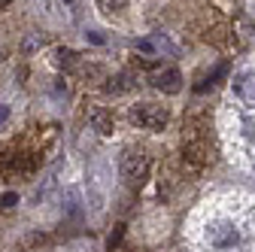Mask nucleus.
I'll list each match as a JSON object with an SVG mask.
<instances>
[{
	"mask_svg": "<svg viewBox=\"0 0 255 252\" xmlns=\"http://www.w3.org/2000/svg\"><path fill=\"white\" fill-rule=\"evenodd\" d=\"M58 58H61L58 64H61V67H67V70H76V64H79L76 52H70V49H61V52H58Z\"/></svg>",
	"mask_w": 255,
	"mask_h": 252,
	"instance_id": "obj_10",
	"label": "nucleus"
},
{
	"mask_svg": "<svg viewBox=\"0 0 255 252\" xmlns=\"http://www.w3.org/2000/svg\"><path fill=\"white\" fill-rule=\"evenodd\" d=\"M15 201H18V198H15V195H12V192H6V195H3V198H0V204H3V207H6V210H9V207H15Z\"/></svg>",
	"mask_w": 255,
	"mask_h": 252,
	"instance_id": "obj_13",
	"label": "nucleus"
},
{
	"mask_svg": "<svg viewBox=\"0 0 255 252\" xmlns=\"http://www.w3.org/2000/svg\"><path fill=\"white\" fill-rule=\"evenodd\" d=\"M122 173H125L128 182L140 185V182L146 179V173H149V155H146L143 149H128V152L122 155Z\"/></svg>",
	"mask_w": 255,
	"mask_h": 252,
	"instance_id": "obj_1",
	"label": "nucleus"
},
{
	"mask_svg": "<svg viewBox=\"0 0 255 252\" xmlns=\"http://www.w3.org/2000/svg\"><path fill=\"white\" fill-rule=\"evenodd\" d=\"M237 240H240V234L231 222H219L210 228V243L216 249H231V246H237Z\"/></svg>",
	"mask_w": 255,
	"mask_h": 252,
	"instance_id": "obj_4",
	"label": "nucleus"
},
{
	"mask_svg": "<svg viewBox=\"0 0 255 252\" xmlns=\"http://www.w3.org/2000/svg\"><path fill=\"white\" fill-rule=\"evenodd\" d=\"M6 116H9V110H6V107H0V122H3Z\"/></svg>",
	"mask_w": 255,
	"mask_h": 252,
	"instance_id": "obj_14",
	"label": "nucleus"
},
{
	"mask_svg": "<svg viewBox=\"0 0 255 252\" xmlns=\"http://www.w3.org/2000/svg\"><path fill=\"white\" fill-rule=\"evenodd\" d=\"M182 155L191 161V164H207L210 161V155H213V149H210V143H207V137L204 134H198V131H191L185 140H182Z\"/></svg>",
	"mask_w": 255,
	"mask_h": 252,
	"instance_id": "obj_3",
	"label": "nucleus"
},
{
	"mask_svg": "<svg viewBox=\"0 0 255 252\" xmlns=\"http://www.w3.org/2000/svg\"><path fill=\"white\" fill-rule=\"evenodd\" d=\"M88 122H91V128L98 131V134H113V113H110V110L94 107L91 116H88Z\"/></svg>",
	"mask_w": 255,
	"mask_h": 252,
	"instance_id": "obj_7",
	"label": "nucleus"
},
{
	"mask_svg": "<svg viewBox=\"0 0 255 252\" xmlns=\"http://www.w3.org/2000/svg\"><path fill=\"white\" fill-rule=\"evenodd\" d=\"M234 91L246 101H255V73H240L234 79Z\"/></svg>",
	"mask_w": 255,
	"mask_h": 252,
	"instance_id": "obj_8",
	"label": "nucleus"
},
{
	"mask_svg": "<svg viewBox=\"0 0 255 252\" xmlns=\"http://www.w3.org/2000/svg\"><path fill=\"white\" fill-rule=\"evenodd\" d=\"M167 110L164 107H158V104H140L131 110V122L140 125V128H152V131H161L164 125H167Z\"/></svg>",
	"mask_w": 255,
	"mask_h": 252,
	"instance_id": "obj_2",
	"label": "nucleus"
},
{
	"mask_svg": "<svg viewBox=\"0 0 255 252\" xmlns=\"http://www.w3.org/2000/svg\"><path fill=\"white\" fill-rule=\"evenodd\" d=\"M225 70H228L225 64H222V67H216V70H213V73H210L207 79H201V85H198V91H207V88H213V82H219L222 76H225Z\"/></svg>",
	"mask_w": 255,
	"mask_h": 252,
	"instance_id": "obj_11",
	"label": "nucleus"
},
{
	"mask_svg": "<svg viewBox=\"0 0 255 252\" xmlns=\"http://www.w3.org/2000/svg\"><path fill=\"white\" fill-rule=\"evenodd\" d=\"M30 167H34V161H30V155H6L3 164H0V170H3V176H18V173H30Z\"/></svg>",
	"mask_w": 255,
	"mask_h": 252,
	"instance_id": "obj_5",
	"label": "nucleus"
},
{
	"mask_svg": "<svg viewBox=\"0 0 255 252\" xmlns=\"http://www.w3.org/2000/svg\"><path fill=\"white\" fill-rule=\"evenodd\" d=\"M6 3H9V0H0V6H6Z\"/></svg>",
	"mask_w": 255,
	"mask_h": 252,
	"instance_id": "obj_15",
	"label": "nucleus"
},
{
	"mask_svg": "<svg viewBox=\"0 0 255 252\" xmlns=\"http://www.w3.org/2000/svg\"><path fill=\"white\" fill-rule=\"evenodd\" d=\"M131 76L128 73H119V76H113V79H107V91H116V94H122V91H128L131 88Z\"/></svg>",
	"mask_w": 255,
	"mask_h": 252,
	"instance_id": "obj_9",
	"label": "nucleus"
},
{
	"mask_svg": "<svg viewBox=\"0 0 255 252\" xmlns=\"http://www.w3.org/2000/svg\"><path fill=\"white\" fill-rule=\"evenodd\" d=\"M152 85H155V88H161V91H167V94H176L179 85H182L179 70L167 67V70H161V73H152Z\"/></svg>",
	"mask_w": 255,
	"mask_h": 252,
	"instance_id": "obj_6",
	"label": "nucleus"
},
{
	"mask_svg": "<svg viewBox=\"0 0 255 252\" xmlns=\"http://www.w3.org/2000/svg\"><path fill=\"white\" fill-rule=\"evenodd\" d=\"M125 6H128V0H101V9L104 12H119Z\"/></svg>",
	"mask_w": 255,
	"mask_h": 252,
	"instance_id": "obj_12",
	"label": "nucleus"
}]
</instances>
